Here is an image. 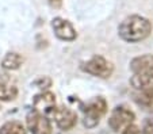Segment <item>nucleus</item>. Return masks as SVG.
<instances>
[{"instance_id": "obj_1", "label": "nucleus", "mask_w": 153, "mask_h": 134, "mask_svg": "<svg viewBox=\"0 0 153 134\" xmlns=\"http://www.w3.org/2000/svg\"><path fill=\"white\" fill-rule=\"evenodd\" d=\"M118 33L123 41L140 42L149 37L152 33V23L141 15H131L119 24Z\"/></svg>"}, {"instance_id": "obj_2", "label": "nucleus", "mask_w": 153, "mask_h": 134, "mask_svg": "<svg viewBox=\"0 0 153 134\" xmlns=\"http://www.w3.org/2000/svg\"><path fill=\"white\" fill-rule=\"evenodd\" d=\"M84 119L83 123L85 127L92 129L100 122V118L103 117L107 111V103L103 98H95L90 100L83 108Z\"/></svg>"}, {"instance_id": "obj_3", "label": "nucleus", "mask_w": 153, "mask_h": 134, "mask_svg": "<svg viewBox=\"0 0 153 134\" xmlns=\"http://www.w3.org/2000/svg\"><path fill=\"white\" fill-rule=\"evenodd\" d=\"M81 69L84 72L90 73L92 76H96V77H102V79H107L113 75L114 67L111 62H108L104 57L102 56H95L91 60H88L87 62H84L81 65Z\"/></svg>"}, {"instance_id": "obj_4", "label": "nucleus", "mask_w": 153, "mask_h": 134, "mask_svg": "<svg viewBox=\"0 0 153 134\" xmlns=\"http://www.w3.org/2000/svg\"><path fill=\"white\" fill-rule=\"evenodd\" d=\"M134 118H136V115L133 111H130L129 108L123 107V106H119V107L114 108V111L111 113L110 118H108V126L111 127V130L118 133L129 125H131Z\"/></svg>"}, {"instance_id": "obj_5", "label": "nucleus", "mask_w": 153, "mask_h": 134, "mask_svg": "<svg viewBox=\"0 0 153 134\" xmlns=\"http://www.w3.org/2000/svg\"><path fill=\"white\" fill-rule=\"evenodd\" d=\"M48 115L53 118L57 123V126L61 130H71L77 122V115L69 108L64 107H53L52 110L48 113Z\"/></svg>"}, {"instance_id": "obj_6", "label": "nucleus", "mask_w": 153, "mask_h": 134, "mask_svg": "<svg viewBox=\"0 0 153 134\" xmlns=\"http://www.w3.org/2000/svg\"><path fill=\"white\" fill-rule=\"evenodd\" d=\"M27 127L31 134H52V123L49 118L35 110L27 115Z\"/></svg>"}, {"instance_id": "obj_7", "label": "nucleus", "mask_w": 153, "mask_h": 134, "mask_svg": "<svg viewBox=\"0 0 153 134\" xmlns=\"http://www.w3.org/2000/svg\"><path fill=\"white\" fill-rule=\"evenodd\" d=\"M52 27L56 35L62 41H73L77 37V33L71 24V22L65 21L62 18H54L52 21Z\"/></svg>"}, {"instance_id": "obj_8", "label": "nucleus", "mask_w": 153, "mask_h": 134, "mask_svg": "<svg viewBox=\"0 0 153 134\" xmlns=\"http://www.w3.org/2000/svg\"><path fill=\"white\" fill-rule=\"evenodd\" d=\"M33 104H34L35 111H38V113H43V114H48L56 106V96H54V93L49 92V91L41 92L39 95H37V96L34 98Z\"/></svg>"}, {"instance_id": "obj_9", "label": "nucleus", "mask_w": 153, "mask_h": 134, "mask_svg": "<svg viewBox=\"0 0 153 134\" xmlns=\"http://www.w3.org/2000/svg\"><path fill=\"white\" fill-rule=\"evenodd\" d=\"M130 69L133 73H153V54H145L131 60Z\"/></svg>"}, {"instance_id": "obj_10", "label": "nucleus", "mask_w": 153, "mask_h": 134, "mask_svg": "<svg viewBox=\"0 0 153 134\" xmlns=\"http://www.w3.org/2000/svg\"><path fill=\"white\" fill-rule=\"evenodd\" d=\"M130 84L140 91H153V73H134Z\"/></svg>"}, {"instance_id": "obj_11", "label": "nucleus", "mask_w": 153, "mask_h": 134, "mask_svg": "<svg viewBox=\"0 0 153 134\" xmlns=\"http://www.w3.org/2000/svg\"><path fill=\"white\" fill-rule=\"evenodd\" d=\"M22 62H23V57L20 54H18V53H8L3 58L1 65H3L4 69L14 70V69H18L22 65Z\"/></svg>"}, {"instance_id": "obj_12", "label": "nucleus", "mask_w": 153, "mask_h": 134, "mask_svg": "<svg viewBox=\"0 0 153 134\" xmlns=\"http://www.w3.org/2000/svg\"><path fill=\"white\" fill-rule=\"evenodd\" d=\"M136 103L144 110H153V91H142L134 98Z\"/></svg>"}, {"instance_id": "obj_13", "label": "nucleus", "mask_w": 153, "mask_h": 134, "mask_svg": "<svg viewBox=\"0 0 153 134\" xmlns=\"http://www.w3.org/2000/svg\"><path fill=\"white\" fill-rule=\"evenodd\" d=\"M0 134H27V131L20 122L11 121V122L4 123L0 127Z\"/></svg>"}, {"instance_id": "obj_14", "label": "nucleus", "mask_w": 153, "mask_h": 134, "mask_svg": "<svg viewBox=\"0 0 153 134\" xmlns=\"http://www.w3.org/2000/svg\"><path fill=\"white\" fill-rule=\"evenodd\" d=\"M18 95V90L15 87H8V85L0 83V100L3 102H10L14 100Z\"/></svg>"}, {"instance_id": "obj_15", "label": "nucleus", "mask_w": 153, "mask_h": 134, "mask_svg": "<svg viewBox=\"0 0 153 134\" xmlns=\"http://www.w3.org/2000/svg\"><path fill=\"white\" fill-rule=\"evenodd\" d=\"M35 85H37L38 88H41V90H45V88H48V87H50L52 85V80L49 79V77H41V79H38V80H35V83H34Z\"/></svg>"}, {"instance_id": "obj_16", "label": "nucleus", "mask_w": 153, "mask_h": 134, "mask_svg": "<svg viewBox=\"0 0 153 134\" xmlns=\"http://www.w3.org/2000/svg\"><path fill=\"white\" fill-rule=\"evenodd\" d=\"M142 134H153V117L148 118L142 127Z\"/></svg>"}, {"instance_id": "obj_17", "label": "nucleus", "mask_w": 153, "mask_h": 134, "mask_svg": "<svg viewBox=\"0 0 153 134\" xmlns=\"http://www.w3.org/2000/svg\"><path fill=\"white\" fill-rule=\"evenodd\" d=\"M122 134H141V131H140L138 126L131 123V125H129L127 127H125L123 130H122Z\"/></svg>"}, {"instance_id": "obj_18", "label": "nucleus", "mask_w": 153, "mask_h": 134, "mask_svg": "<svg viewBox=\"0 0 153 134\" xmlns=\"http://www.w3.org/2000/svg\"><path fill=\"white\" fill-rule=\"evenodd\" d=\"M61 0H50V3H60Z\"/></svg>"}]
</instances>
